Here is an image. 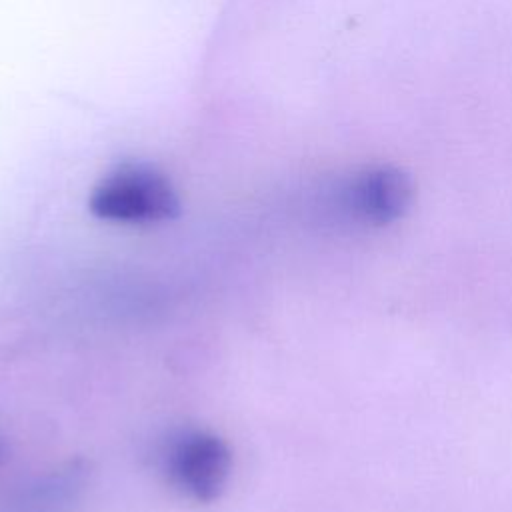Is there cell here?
<instances>
[{"label": "cell", "mask_w": 512, "mask_h": 512, "mask_svg": "<svg viewBox=\"0 0 512 512\" xmlns=\"http://www.w3.org/2000/svg\"><path fill=\"white\" fill-rule=\"evenodd\" d=\"M90 212L116 224H156L178 214L170 180L144 164H124L106 174L90 194Z\"/></svg>", "instance_id": "cell-1"}, {"label": "cell", "mask_w": 512, "mask_h": 512, "mask_svg": "<svg viewBox=\"0 0 512 512\" xmlns=\"http://www.w3.org/2000/svg\"><path fill=\"white\" fill-rule=\"evenodd\" d=\"M232 470V452L228 444L204 430H190L168 444L164 454V472L168 482L184 496L210 502L228 482Z\"/></svg>", "instance_id": "cell-2"}, {"label": "cell", "mask_w": 512, "mask_h": 512, "mask_svg": "<svg viewBox=\"0 0 512 512\" xmlns=\"http://www.w3.org/2000/svg\"><path fill=\"white\" fill-rule=\"evenodd\" d=\"M410 178L392 166H372L358 172L344 188L346 208L362 222L384 226L398 220L412 204Z\"/></svg>", "instance_id": "cell-3"}, {"label": "cell", "mask_w": 512, "mask_h": 512, "mask_svg": "<svg viewBox=\"0 0 512 512\" xmlns=\"http://www.w3.org/2000/svg\"><path fill=\"white\" fill-rule=\"evenodd\" d=\"M4 454H6V450H4V444H2V438H0V464L4 460Z\"/></svg>", "instance_id": "cell-4"}]
</instances>
